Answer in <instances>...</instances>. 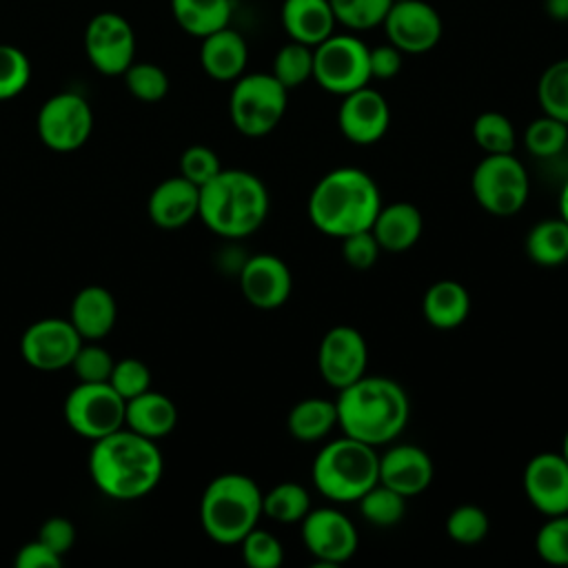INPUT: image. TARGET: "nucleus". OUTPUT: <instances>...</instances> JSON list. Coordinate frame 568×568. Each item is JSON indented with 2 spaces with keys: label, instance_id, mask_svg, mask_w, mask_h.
<instances>
[{
  "label": "nucleus",
  "instance_id": "1",
  "mask_svg": "<svg viewBox=\"0 0 568 568\" xmlns=\"http://www.w3.org/2000/svg\"><path fill=\"white\" fill-rule=\"evenodd\" d=\"M164 459L158 444L122 426L93 442L89 473L93 484L111 499L133 501L149 495L162 479Z\"/></svg>",
  "mask_w": 568,
  "mask_h": 568
},
{
  "label": "nucleus",
  "instance_id": "2",
  "mask_svg": "<svg viewBox=\"0 0 568 568\" xmlns=\"http://www.w3.org/2000/svg\"><path fill=\"white\" fill-rule=\"evenodd\" d=\"M337 426L344 435L375 448L393 444L408 424L410 402L404 386L384 375H364L339 390Z\"/></svg>",
  "mask_w": 568,
  "mask_h": 568
},
{
  "label": "nucleus",
  "instance_id": "3",
  "mask_svg": "<svg viewBox=\"0 0 568 568\" xmlns=\"http://www.w3.org/2000/svg\"><path fill=\"white\" fill-rule=\"evenodd\" d=\"M382 209L377 182L357 166H339L324 173L308 195V220L328 237H346L371 229Z\"/></svg>",
  "mask_w": 568,
  "mask_h": 568
},
{
  "label": "nucleus",
  "instance_id": "4",
  "mask_svg": "<svg viewBox=\"0 0 568 568\" xmlns=\"http://www.w3.org/2000/svg\"><path fill=\"white\" fill-rule=\"evenodd\" d=\"M268 206V191L255 173L222 169L213 180L200 186L197 217L215 235L242 240L264 224Z\"/></svg>",
  "mask_w": 568,
  "mask_h": 568
},
{
  "label": "nucleus",
  "instance_id": "5",
  "mask_svg": "<svg viewBox=\"0 0 568 568\" xmlns=\"http://www.w3.org/2000/svg\"><path fill=\"white\" fill-rule=\"evenodd\" d=\"M262 490L242 473H224L209 481L200 499V524L204 532L222 544H240L262 517Z\"/></svg>",
  "mask_w": 568,
  "mask_h": 568
},
{
  "label": "nucleus",
  "instance_id": "6",
  "mask_svg": "<svg viewBox=\"0 0 568 568\" xmlns=\"http://www.w3.org/2000/svg\"><path fill=\"white\" fill-rule=\"evenodd\" d=\"M311 479L322 497L335 504H355L379 481V453L348 435L337 437L317 450Z\"/></svg>",
  "mask_w": 568,
  "mask_h": 568
},
{
  "label": "nucleus",
  "instance_id": "7",
  "mask_svg": "<svg viewBox=\"0 0 568 568\" xmlns=\"http://www.w3.org/2000/svg\"><path fill=\"white\" fill-rule=\"evenodd\" d=\"M288 89L273 73H242L229 98L233 126L246 138L271 133L284 118Z\"/></svg>",
  "mask_w": 568,
  "mask_h": 568
},
{
  "label": "nucleus",
  "instance_id": "8",
  "mask_svg": "<svg viewBox=\"0 0 568 568\" xmlns=\"http://www.w3.org/2000/svg\"><path fill=\"white\" fill-rule=\"evenodd\" d=\"M470 191L486 213L510 217L519 213L528 200V171L513 153L484 155L470 175Z\"/></svg>",
  "mask_w": 568,
  "mask_h": 568
},
{
  "label": "nucleus",
  "instance_id": "9",
  "mask_svg": "<svg viewBox=\"0 0 568 568\" xmlns=\"http://www.w3.org/2000/svg\"><path fill=\"white\" fill-rule=\"evenodd\" d=\"M368 44L353 33H333L313 47V80L328 93L346 95L371 82Z\"/></svg>",
  "mask_w": 568,
  "mask_h": 568
},
{
  "label": "nucleus",
  "instance_id": "10",
  "mask_svg": "<svg viewBox=\"0 0 568 568\" xmlns=\"http://www.w3.org/2000/svg\"><path fill=\"white\" fill-rule=\"evenodd\" d=\"M126 402L109 382H80L64 399L69 428L91 442L124 426Z\"/></svg>",
  "mask_w": 568,
  "mask_h": 568
},
{
  "label": "nucleus",
  "instance_id": "11",
  "mask_svg": "<svg viewBox=\"0 0 568 568\" xmlns=\"http://www.w3.org/2000/svg\"><path fill=\"white\" fill-rule=\"evenodd\" d=\"M36 126L47 149L69 153L89 142L93 131V111L80 93L62 91L40 106Z\"/></svg>",
  "mask_w": 568,
  "mask_h": 568
},
{
  "label": "nucleus",
  "instance_id": "12",
  "mask_svg": "<svg viewBox=\"0 0 568 568\" xmlns=\"http://www.w3.org/2000/svg\"><path fill=\"white\" fill-rule=\"evenodd\" d=\"M89 62L104 75H122L135 60V33L129 20L115 11L93 16L84 29Z\"/></svg>",
  "mask_w": 568,
  "mask_h": 568
},
{
  "label": "nucleus",
  "instance_id": "13",
  "mask_svg": "<svg viewBox=\"0 0 568 568\" xmlns=\"http://www.w3.org/2000/svg\"><path fill=\"white\" fill-rule=\"evenodd\" d=\"M300 524L304 548L326 566L348 561L359 546L355 524L337 508H311Z\"/></svg>",
  "mask_w": 568,
  "mask_h": 568
},
{
  "label": "nucleus",
  "instance_id": "14",
  "mask_svg": "<svg viewBox=\"0 0 568 568\" xmlns=\"http://www.w3.org/2000/svg\"><path fill=\"white\" fill-rule=\"evenodd\" d=\"M368 346L364 335L346 324L328 328L317 348L320 377L335 390L346 388L366 375Z\"/></svg>",
  "mask_w": 568,
  "mask_h": 568
},
{
  "label": "nucleus",
  "instance_id": "15",
  "mask_svg": "<svg viewBox=\"0 0 568 568\" xmlns=\"http://www.w3.org/2000/svg\"><path fill=\"white\" fill-rule=\"evenodd\" d=\"M82 342L71 320L44 317L22 333L20 353L36 371H62L71 366Z\"/></svg>",
  "mask_w": 568,
  "mask_h": 568
},
{
  "label": "nucleus",
  "instance_id": "16",
  "mask_svg": "<svg viewBox=\"0 0 568 568\" xmlns=\"http://www.w3.org/2000/svg\"><path fill=\"white\" fill-rule=\"evenodd\" d=\"M386 38L402 53H426L442 40V18L424 0H393L384 22Z\"/></svg>",
  "mask_w": 568,
  "mask_h": 568
},
{
  "label": "nucleus",
  "instance_id": "17",
  "mask_svg": "<svg viewBox=\"0 0 568 568\" xmlns=\"http://www.w3.org/2000/svg\"><path fill=\"white\" fill-rule=\"evenodd\" d=\"M521 486L530 506L544 517L568 513V462L561 453L544 450L530 457Z\"/></svg>",
  "mask_w": 568,
  "mask_h": 568
},
{
  "label": "nucleus",
  "instance_id": "18",
  "mask_svg": "<svg viewBox=\"0 0 568 568\" xmlns=\"http://www.w3.org/2000/svg\"><path fill=\"white\" fill-rule=\"evenodd\" d=\"M390 124V106L386 98L368 84L342 95L337 109V126L342 135L357 144L368 146L382 140Z\"/></svg>",
  "mask_w": 568,
  "mask_h": 568
},
{
  "label": "nucleus",
  "instance_id": "19",
  "mask_svg": "<svg viewBox=\"0 0 568 568\" xmlns=\"http://www.w3.org/2000/svg\"><path fill=\"white\" fill-rule=\"evenodd\" d=\"M240 291L251 306L273 311L288 300L293 291V275L286 262L277 255L257 253L240 266Z\"/></svg>",
  "mask_w": 568,
  "mask_h": 568
},
{
  "label": "nucleus",
  "instance_id": "20",
  "mask_svg": "<svg viewBox=\"0 0 568 568\" xmlns=\"http://www.w3.org/2000/svg\"><path fill=\"white\" fill-rule=\"evenodd\" d=\"M433 475V459L417 444H393L379 455V481L406 499L424 493Z\"/></svg>",
  "mask_w": 568,
  "mask_h": 568
},
{
  "label": "nucleus",
  "instance_id": "21",
  "mask_svg": "<svg viewBox=\"0 0 568 568\" xmlns=\"http://www.w3.org/2000/svg\"><path fill=\"white\" fill-rule=\"evenodd\" d=\"M149 217L155 226L173 231L197 217L200 186L182 175L166 178L149 195Z\"/></svg>",
  "mask_w": 568,
  "mask_h": 568
},
{
  "label": "nucleus",
  "instance_id": "22",
  "mask_svg": "<svg viewBox=\"0 0 568 568\" xmlns=\"http://www.w3.org/2000/svg\"><path fill=\"white\" fill-rule=\"evenodd\" d=\"M248 62V47L240 31L222 27L202 38L200 64L204 73L217 82H235Z\"/></svg>",
  "mask_w": 568,
  "mask_h": 568
},
{
  "label": "nucleus",
  "instance_id": "23",
  "mask_svg": "<svg viewBox=\"0 0 568 568\" xmlns=\"http://www.w3.org/2000/svg\"><path fill=\"white\" fill-rule=\"evenodd\" d=\"M371 231L386 253H404L417 244L424 231L422 211L413 202L382 204Z\"/></svg>",
  "mask_w": 568,
  "mask_h": 568
},
{
  "label": "nucleus",
  "instance_id": "24",
  "mask_svg": "<svg viewBox=\"0 0 568 568\" xmlns=\"http://www.w3.org/2000/svg\"><path fill=\"white\" fill-rule=\"evenodd\" d=\"M335 13L328 0H284L282 27L295 42L315 47L335 33Z\"/></svg>",
  "mask_w": 568,
  "mask_h": 568
},
{
  "label": "nucleus",
  "instance_id": "25",
  "mask_svg": "<svg viewBox=\"0 0 568 568\" xmlns=\"http://www.w3.org/2000/svg\"><path fill=\"white\" fill-rule=\"evenodd\" d=\"M115 317H118V304L104 286L89 284L80 288L71 302L69 320L82 339L98 342L106 337L115 324Z\"/></svg>",
  "mask_w": 568,
  "mask_h": 568
},
{
  "label": "nucleus",
  "instance_id": "26",
  "mask_svg": "<svg viewBox=\"0 0 568 568\" xmlns=\"http://www.w3.org/2000/svg\"><path fill=\"white\" fill-rule=\"evenodd\" d=\"M124 426L155 442L178 426V408L171 397L149 388L126 402Z\"/></svg>",
  "mask_w": 568,
  "mask_h": 568
},
{
  "label": "nucleus",
  "instance_id": "27",
  "mask_svg": "<svg viewBox=\"0 0 568 568\" xmlns=\"http://www.w3.org/2000/svg\"><path fill=\"white\" fill-rule=\"evenodd\" d=\"M422 313L433 328H457L470 313V293L457 280H437L424 293Z\"/></svg>",
  "mask_w": 568,
  "mask_h": 568
},
{
  "label": "nucleus",
  "instance_id": "28",
  "mask_svg": "<svg viewBox=\"0 0 568 568\" xmlns=\"http://www.w3.org/2000/svg\"><path fill=\"white\" fill-rule=\"evenodd\" d=\"M337 426V406L324 397H306L286 415V430L297 442H320Z\"/></svg>",
  "mask_w": 568,
  "mask_h": 568
},
{
  "label": "nucleus",
  "instance_id": "29",
  "mask_svg": "<svg viewBox=\"0 0 568 568\" xmlns=\"http://www.w3.org/2000/svg\"><path fill=\"white\" fill-rule=\"evenodd\" d=\"M526 255L537 266H561L568 262V222L548 217L537 222L524 242Z\"/></svg>",
  "mask_w": 568,
  "mask_h": 568
},
{
  "label": "nucleus",
  "instance_id": "30",
  "mask_svg": "<svg viewBox=\"0 0 568 568\" xmlns=\"http://www.w3.org/2000/svg\"><path fill=\"white\" fill-rule=\"evenodd\" d=\"M171 11L180 29L204 38L231 22V0H171Z\"/></svg>",
  "mask_w": 568,
  "mask_h": 568
},
{
  "label": "nucleus",
  "instance_id": "31",
  "mask_svg": "<svg viewBox=\"0 0 568 568\" xmlns=\"http://www.w3.org/2000/svg\"><path fill=\"white\" fill-rule=\"evenodd\" d=\"M311 510V495L297 481H280L262 495V515L280 524H297Z\"/></svg>",
  "mask_w": 568,
  "mask_h": 568
},
{
  "label": "nucleus",
  "instance_id": "32",
  "mask_svg": "<svg viewBox=\"0 0 568 568\" xmlns=\"http://www.w3.org/2000/svg\"><path fill=\"white\" fill-rule=\"evenodd\" d=\"M355 504H357L362 517L368 524L379 526V528L399 524L406 513V497L399 495L397 490L388 488L382 481L373 484Z\"/></svg>",
  "mask_w": 568,
  "mask_h": 568
},
{
  "label": "nucleus",
  "instance_id": "33",
  "mask_svg": "<svg viewBox=\"0 0 568 568\" xmlns=\"http://www.w3.org/2000/svg\"><path fill=\"white\" fill-rule=\"evenodd\" d=\"M537 102L541 113L568 124V58L548 64L537 80Z\"/></svg>",
  "mask_w": 568,
  "mask_h": 568
},
{
  "label": "nucleus",
  "instance_id": "34",
  "mask_svg": "<svg viewBox=\"0 0 568 568\" xmlns=\"http://www.w3.org/2000/svg\"><path fill=\"white\" fill-rule=\"evenodd\" d=\"M473 140L486 155L513 153L517 133L508 115L501 111H484L473 122Z\"/></svg>",
  "mask_w": 568,
  "mask_h": 568
},
{
  "label": "nucleus",
  "instance_id": "35",
  "mask_svg": "<svg viewBox=\"0 0 568 568\" xmlns=\"http://www.w3.org/2000/svg\"><path fill=\"white\" fill-rule=\"evenodd\" d=\"M271 73L291 91L313 78V47L302 42H286L273 58Z\"/></svg>",
  "mask_w": 568,
  "mask_h": 568
},
{
  "label": "nucleus",
  "instance_id": "36",
  "mask_svg": "<svg viewBox=\"0 0 568 568\" xmlns=\"http://www.w3.org/2000/svg\"><path fill=\"white\" fill-rule=\"evenodd\" d=\"M524 144L535 158H555L568 144V124L541 113L526 126Z\"/></svg>",
  "mask_w": 568,
  "mask_h": 568
},
{
  "label": "nucleus",
  "instance_id": "37",
  "mask_svg": "<svg viewBox=\"0 0 568 568\" xmlns=\"http://www.w3.org/2000/svg\"><path fill=\"white\" fill-rule=\"evenodd\" d=\"M335 20L351 31H368L384 22L393 0H328Z\"/></svg>",
  "mask_w": 568,
  "mask_h": 568
},
{
  "label": "nucleus",
  "instance_id": "38",
  "mask_svg": "<svg viewBox=\"0 0 568 568\" xmlns=\"http://www.w3.org/2000/svg\"><path fill=\"white\" fill-rule=\"evenodd\" d=\"M444 528L455 544L475 546L486 539L490 530V519L484 508L475 504H462L448 513Z\"/></svg>",
  "mask_w": 568,
  "mask_h": 568
},
{
  "label": "nucleus",
  "instance_id": "39",
  "mask_svg": "<svg viewBox=\"0 0 568 568\" xmlns=\"http://www.w3.org/2000/svg\"><path fill=\"white\" fill-rule=\"evenodd\" d=\"M129 93L140 102H160L169 93V75L153 62H131L122 73Z\"/></svg>",
  "mask_w": 568,
  "mask_h": 568
},
{
  "label": "nucleus",
  "instance_id": "40",
  "mask_svg": "<svg viewBox=\"0 0 568 568\" xmlns=\"http://www.w3.org/2000/svg\"><path fill=\"white\" fill-rule=\"evenodd\" d=\"M535 550L550 566H568V513L546 517L535 535Z\"/></svg>",
  "mask_w": 568,
  "mask_h": 568
},
{
  "label": "nucleus",
  "instance_id": "41",
  "mask_svg": "<svg viewBox=\"0 0 568 568\" xmlns=\"http://www.w3.org/2000/svg\"><path fill=\"white\" fill-rule=\"evenodd\" d=\"M31 80V62L13 44H0V100L20 95Z\"/></svg>",
  "mask_w": 568,
  "mask_h": 568
},
{
  "label": "nucleus",
  "instance_id": "42",
  "mask_svg": "<svg viewBox=\"0 0 568 568\" xmlns=\"http://www.w3.org/2000/svg\"><path fill=\"white\" fill-rule=\"evenodd\" d=\"M242 559L248 568H280L284 561L282 541L262 528H253L242 541Z\"/></svg>",
  "mask_w": 568,
  "mask_h": 568
},
{
  "label": "nucleus",
  "instance_id": "43",
  "mask_svg": "<svg viewBox=\"0 0 568 568\" xmlns=\"http://www.w3.org/2000/svg\"><path fill=\"white\" fill-rule=\"evenodd\" d=\"M109 384L115 388V393L129 402L135 395L144 393L151 388V371L142 359L135 357H124L113 364Z\"/></svg>",
  "mask_w": 568,
  "mask_h": 568
},
{
  "label": "nucleus",
  "instance_id": "44",
  "mask_svg": "<svg viewBox=\"0 0 568 568\" xmlns=\"http://www.w3.org/2000/svg\"><path fill=\"white\" fill-rule=\"evenodd\" d=\"M113 364L115 359L111 357V353L95 344V342H89L78 348L73 362H71V368L78 377V382H109L111 377V371H113Z\"/></svg>",
  "mask_w": 568,
  "mask_h": 568
},
{
  "label": "nucleus",
  "instance_id": "45",
  "mask_svg": "<svg viewBox=\"0 0 568 568\" xmlns=\"http://www.w3.org/2000/svg\"><path fill=\"white\" fill-rule=\"evenodd\" d=\"M220 171H222V164L217 153L204 144L189 146L180 158V175L193 182L195 186H204Z\"/></svg>",
  "mask_w": 568,
  "mask_h": 568
},
{
  "label": "nucleus",
  "instance_id": "46",
  "mask_svg": "<svg viewBox=\"0 0 568 568\" xmlns=\"http://www.w3.org/2000/svg\"><path fill=\"white\" fill-rule=\"evenodd\" d=\"M379 253H382V246L377 244V240H375L371 229L357 231V233H351V235L342 237V257L355 271L373 268L377 257H379Z\"/></svg>",
  "mask_w": 568,
  "mask_h": 568
},
{
  "label": "nucleus",
  "instance_id": "47",
  "mask_svg": "<svg viewBox=\"0 0 568 568\" xmlns=\"http://www.w3.org/2000/svg\"><path fill=\"white\" fill-rule=\"evenodd\" d=\"M38 541H42L55 555L64 557L75 544V526L67 517H49L40 526Z\"/></svg>",
  "mask_w": 568,
  "mask_h": 568
},
{
  "label": "nucleus",
  "instance_id": "48",
  "mask_svg": "<svg viewBox=\"0 0 568 568\" xmlns=\"http://www.w3.org/2000/svg\"><path fill=\"white\" fill-rule=\"evenodd\" d=\"M402 55H404V53H402L397 47H393L390 42L368 49L371 80H373V78H377V80H390V78H395V75L402 71V62H404Z\"/></svg>",
  "mask_w": 568,
  "mask_h": 568
},
{
  "label": "nucleus",
  "instance_id": "49",
  "mask_svg": "<svg viewBox=\"0 0 568 568\" xmlns=\"http://www.w3.org/2000/svg\"><path fill=\"white\" fill-rule=\"evenodd\" d=\"M13 564H16V568H60L62 557L55 555L53 550H49L42 541L33 539L18 550Z\"/></svg>",
  "mask_w": 568,
  "mask_h": 568
},
{
  "label": "nucleus",
  "instance_id": "50",
  "mask_svg": "<svg viewBox=\"0 0 568 568\" xmlns=\"http://www.w3.org/2000/svg\"><path fill=\"white\" fill-rule=\"evenodd\" d=\"M544 9L552 20H568V0H544Z\"/></svg>",
  "mask_w": 568,
  "mask_h": 568
},
{
  "label": "nucleus",
  "instance_id": "51",
  "mask_svg": "<svg viewBox=\"0 0 568 568\" xmlns=\"http://www.w3.org/2000/svg\"><path fill=\"white\" fill-rule=\"evenodd\" d=\"M559 217H564L568 222V180L564 182L561 193H559Z\"/></svg>",
  "mask_w": 568,
  "mask_h": 568
},
{
  "label": "nucleus",
  "instance_id": "52",
  "mask_svg": "<svg viewBox=\"0 0 568 568\" xmlns=\"http://www.w3.org/2000/svg\"><path fill=\"white\" fill-rule=\"evenodd\" d=\"M561 455H564V459L568 462V430L564 433V442H561V450H559Z\"/></svg>",
  "mask_w": 568,
  "mask_h": 568
}]
</instances>
